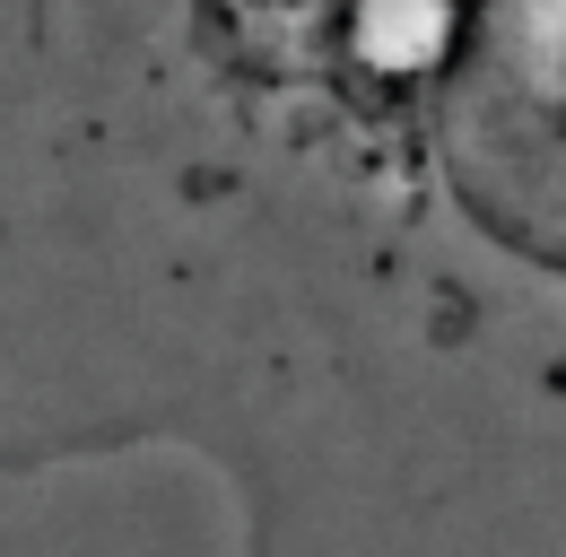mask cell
I'll list each match as a JSON object with an SVG mask.
<instances>
[{
    "label": "cell",
    "instance_id": "cell-1",
    "mask_svg": "<svg viewBox=\"0 0 566 557\" xmlns=\"http://www.w3.org/2000/svg\"><path fill=\"white\" fill-rule=\"evenodd\" d=\"M96 462L566 557V0H0V471Z\"/></svg>",
    "mask_w": 566,
    "mask_h": 557
}]
</instances>
